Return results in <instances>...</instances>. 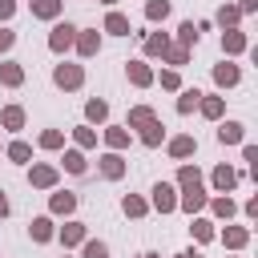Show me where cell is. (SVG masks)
<instances>
[{
  "instance_id": "1",
  "label": "cell",
  "mask_w": 258,
  "mask_h": 258,
  "mask_svg": "<svg viewBox=\"0 0 258 258\" xmlns=\"http://www.w3.org/2000/svg\"><path fill=\"white\" fill-rule=\"evenodd\" d=\"M73 40H77V24H73V20H52V32H48V48L60 56V52H69V48H73Z\"/></svg>"
},
{
  "instance_id": "2",
  "label": "cell",
  "mask_w": 258,
  "mask_h": 258,
  "mask_svg": "<svg viewBox=\"0 0 258 258\" xmlns=\"http://www.w3.org/2000/svg\"><path fill=\"white\" fill-rule=\"evenodd\" d=\"M52 85H56V89H64V93H73V89H81V85H85V69L64 60V64H56V69H52Z\"/></svg>"
},
{
  "instance_id": "3",
  "label": "cell",
  "mask_w": 258,
  "mask_h": 258,
  "mask_svg": "<svg viewBox=\"0 0 258 258\" xmlns=\"http://www.w3.org/2000/svg\"><path fill=\"white\" fill-rule=\"evenodd\" d=\"M149 194H153L149 206H153L157 214H173V210H177V185H173V181H157Z\"/></svg>"
},
{
  "instance_id": "4",
  "label": "cell",
  "mask_w": 258,
  "mask_h": 258,
  "mask_svg": "<svg viewBox=\"0 0 258 258\" xmlns=\"http://www.w3.org/2000/svg\"><path fill=\"white\" fill-rule=\"evenodd\" d=\"M56 181H60V169L48 165V161H36V165L28 169V185H32V189H56Z\"/></svg>"
},
{
  "instance_id": "5",
  "label": "cell",
  "mask_w": 258,
  "mask_h": 258,
  "mask_svg": "<svg viewBox=\"0 0 258 258\" xmlns=\"http://www.w3.org/2000/svg\"><path fill=\"white\" fill-rule=\"evenodd\" d=\"M73 48H77L85 60H93V56L101 52V32H97V28H77V40H73Z\"/></svg>"
},
{
  "instance_id": "6",
  "label": "cell",
  "mask_w": 258,
  "mask_h": 258,
  "mask_svg": "<svg viewBox=\"0 0 258 258\" xmlns=\"http://www.w3.org/2000/svg\"><path fill=\"white\" fill-rule=\"evenodd\" d=\"M97 169H101V177L121 181V177H125V157H121L117 149H109V153H101V157H97Z\"/></svg>"
},
{
  "instance_id": "7",
  "label": "cell",
  "mask_w": 258,
  "mask_h": 258,
  "mask_svg": "<svg viewBox=\"0 0 258 258\" xmlns=\"http://www.w3.org/2000/svg\"><path fill=\"white\" fill-rule=\"evenodd\" d=\"M73 210H77V194H69V189H52L48 194V214L52 218H73Z\"/></svg>"
},
{
  "instance_id": "8",
  "label": "cell",
  "mask_w": 258,
  "mask_h": 258,
  "mask_svg": "<svg viewBox=\"0 0 258 258\" xmlns=\"http://www.w3.org/2000/svg\"><path fill=\"white\" fill-rule=\"evenodd\" d=\"M198 113H202L206 121H222V117H226V97H218V93H202Z\"/></svg>"
},
{
  "instance_id": "9",
  "label": "cell",
  "mask_w": 258,
  "mask_h": 258,
  "mask_svg": "<svg viewBox=\"0 0 258 258\" xmlns=\"http://www.w3.org/2000/svg\"><path fill=\"white\" fill-rule=\"evenodd\" d=\"M165 149H169V157H173V161H185V157H194V153H198V141H194L189 133H177V137H169V141H165Z\"/></svg>"
},
{
  "instance_id": "10",
  "label": "cell",
  "mask_w": 258,
  "mask_h": 258,
  "mask_svg": "<svg viewBox=\"0 0 258 258\" xmlns=\"http://www.w3.org/2000/svg\"><path fill=\"white\" fill-rule=\"evenodd\" d=\"M177 210H185L189 218L202 214V210H206V185H198V189H181V194H177Z\"/></svg>"
},
{
  "instance_id": "11",
  "label": "cell",
  "mask_w": 258,
  "mask_h": 258,
  "mask_svg": "<svg viewBox=\"0 0 258 258\" xmlns=\"http://www.w3.org/2000/svg\"><path fill=\"white\" fill-rule=\"evenodd\" d=\"M28 238H32V242H40V246H44V242H52V238H56L52 214H40V218H32V222H28Z\"/></svg>"
},
{
  "instance_id": "12",
  "label": "cell",
  "mask_w": 258,
  "mask_h": 258,
  "mask_svg": "<svg viewBox=\"0 0 258 258\" xmlns=\"http://www.w3.org/2000/svg\"><path fill=\"white\" fill-rule=\"evenodd\" d=\"M56 238H60V246H64V250H73V246H81V242L89 238V230H85V222H73V218H69V222L56 230Z\"/></svg>"
},
{
  "instance_id": "13",
  "label": "cell",
  "mask_w": 258,
  "mask_h": 258,
  "mask_svg": "<svg viewBox=\"0 0 258 258\" xmlns=\"http://www.w3.org/2000/svg\"><path fill=\"white\" fill-rule=\"evenodd\" d=\"M250 48V36L242 32V28H226L222 32V52L226 56H238V52H246Z\"/></svg>"
},
{
  "instance_id": "14",
  "label": "cell",
  "mask_w": 258,
  "mask_h": 258,
  "mask_svg": "<svg viewBox=\"0 0 258 258\" xmlns=\"http://www.w3.org/2000/svg\"><path fill=\"white\" fill-rule=\"evenodd\" d=\"M242 81V69L234 64V60H222V64H214V85L218 89H234Z\"/></svg>"
},
{
  "instance_id": "15",
  "label": "cell",
  "mask_w": 258,
  "mask_h": 258,
  "mask_svg": "<svg viewBox=\"0 0 258 258\" xmlns=\"http://www.w3.org/2000/svg\"><path fill=\"white\" fill-rule=\"evenodd\" d=\"M125 77H129V85H137V89H149V85H153V69H149L145 60H129V64H125Z\"/></svg>"
},
{
  "instance_id": "16",
  "label": "cell",
  "mask_w": 258,
  "mask_h": 258,
  "mask_svg": "<svg viewBox=\"0 0 258 258\" xmlns=\"http://www.w3.org/2000/svg\"><path fill=\"white\" fill-rule=\"evenodd\" d=\"M210 181H214V189H218V194H230V189L238 185V169L222 161V165H218V169L210 173Z\"/></svg>"
},
{
  "instance_id": "17",
  "label": "cell",
  "mask_w": 258,
  "mask_h": 258,
  "mask_svg": "<svg viewBox=\"0 0 258 258\" xmlns=\"http://www.w3.org/2000/svg\"><path fill=\"white\" fill-rule=\"evenodd\" d=\"M0 85L4 89H20L24 85V64L20 60H0Z\"/></svg>"
},
{
  "instance_id": "18",
  "label": "cell",
  "mask_w": 258,
  "mask_h": 258,
  "mask_svg": "<svg viewBox=\"0 0 258 258\" xmlns=\"http://www.w3.org/2000/svg\"><path fill=\"white\" fill-rule=\"evenodd\" d=\"M242 137H246L242 121H218V141L222 145H242Z\"/></svg>"
},
{
  "instance_id": "19",
  "label": "cell",
  "mask_w": 258,
  "mask_h": 258,
  "mask_svg": "<svg viewBox=\"0 0 258 258\" xmlns=\"http://www.w3.org/2000/svg\"><path fill=\"white\" fill-rule=\"evenodd\" d=\"M173 40H169V32H145V40H141V48H145V56H165V48H169Z\"/></svg>"
},
{
  "instance_id": "20",
  "label": "cell",
  "mask_w": 258,
  "mask_h": 258,
  "mask_svg": "<svg viewBox=\"0 0 258 258\" xmlns=\"http://www.w3.org/2000/svg\"><path fill=\"white\" fill-rule=\"evenodd\" d=\"M24 121H28V117H24V109H20V105H4V109H0V125H4L8 133H20V129H24Z\"/></svg>"
},
{
  "instance_id": "21",
  "label": "cell",
  "mask_w": 258,
  "mask_h": 258,
  "mask_svg": "<svg viewBox=\"0 0 258 258\" xmlns=\"http://www.w3.org/2000/svg\"><path fill=\"white\" fill-rule=\"evenodd\" d=\"M137 137H141V145H145V149H157V145L165 141V125L153 117L149 125H141V133H137Z\"/></svg>"
},
{
  "instance_id": "22",
  "label": "cell",
  "mask_w": 258,
  "mask_h": 258,
  "mask_svg": "<svg viewBox=\"0 0 258 258\" xmlns=\"http://www.w3.org/2000/svg\"><path fill=\"white\" fill-rule=\"evenodd\" d=\"M129 141H133V133H129L125 125H105V145H109V149L121 153V149H129Z\"/></svg>"
},
{
  "instance_id": "23",
  "label": "cell",
  "mask_w": 258,
  "mask_h": 258,
  "mask_svg": "<svg viewBox=\"0 0 258 258\" xmlns=\"http://www.w3.org/2000/svg\"><path fill=\"white\" fill-rule=\"evenodd\" d=\"M60 165H64V173H73V177H81L85 169H89V161H85V149H64V157H60Z\"/></svg>"
},
{
  "instance_id": "24",
  "label": "cell",
  "mask_w": 258,
  "mask_h": 258,
  "mask_svg": "<svg viewBox=\"0 0 258 258\" xmlns=\"http://www.w3.org/2000/svg\"><path fill=\"white\" fill-rule=\"evenodd\" d=\"M206 206H210V214H214V218H226V222H230V218L238 214V206H234V198H230V194H218V198H206Z\"/></svg>"
},
{
  "instance_id": "25",
  "label": "cell",
  "mask_w": 258,
  "mask_h": 258,
  "mask_svg": "<svg viewBox=\"0 0 258 258\" xmlns=\"http://www.w3.org/2000/svg\"><path fill=\"white\" fill-rule=\"evenodd\" d=\"M218 238H222V246H226V250H242V246L250 242V230H246V226H226Z\"/></svg>"
},
{
  "instance_id": "26",
  "label": "cell",
  "mask_w": 258,
  "mask_h": 258,
  "mask_svg": "<svg viewBox=\"0 0 258 258\" xmlns=\"http://www.w3.org/2000/svg\"><path fill=\"white\" fill-rule=\"evenodd\" d=\"M64 0H32V16L36 20H60Z\"/></svg>"
},
{
  "instance_id": "27",
  "label": "cell",
  "mask_w": 258,
  "mask_h": 258,
  "mask_svg": "<svg viewBox=\"0 0 258 258\" xmlns=\"http://www.w3.org/2000/svg\"><path fill=\"white\" fill-rule=\"evenodd\" d=\"M105 32H109V36H129V32H133V28H129V16L117 12V8H109V16H105Z\"/></svg>"
},
{
  "instance_id": "28",
  "label": "cell",
  "mask_w": 258,
  "mask_h": 258,
  "mask_svg": "<svg viewBox=\"0 0 258 258\" xmlns=\"http://www.w3.org/2000/svg\"><path fill=\"white\" fill-rule=\"evenodd\" d=\"M105 121H109V101L93 97V101L85 105V125H105Z\"/></svg>"
},
{
  "instance_id": "29",
  "label": "cell",
  "mask_w": 258,
  "mask_h": 258,
  "mask_svg": "<svg viewBox=\"0 0 258 258\" xmlns=\"http://www.w3.org/2000/svg\"><path fill=\"white\" fill-rule=\"evenodd\" d=\"M121 214H125V218H145V214H149V202H145L141 194H125V198H121Z\"/></svg>"
},
{
  "instance_id": "30",
  "label": "cell",
  "mask_w": 258,
  "mask_h": 258,
  "mask_svg": "<svg viewBox=\"0 0 258 258\" xmlns=\"http://www.w3.org/2000/svg\"><path fill=\"white\" fill-rule=\"evenodd\" d=\"M198 185H202V169L189 165V161H181V169H177V189H198Z\"/></svg>"
},
{
  "instance_id": "31",
  "label": "cell",
  "mask_w": 258,
  "mask_h": 258,
  "mask_svg": "<svg viewBox=\"0 0 258 258\" xmlns=\"http://www.w3.org/2000/svg\"><path fill=\"white\" fill-rule=\"evenodd\" d=\"M189 234H194V242H214V238H218V230H214L210 218H194V222H189Z\"/></svg>"
},
{
  "instance_id": "32",
  "label": "cell",
  "mask_w": 258,
  "mask_h": 258,
  "mask_svg": "<svg viewBox=\"0 0 258 258\" xmlns=\"http://www.w3.org/2000/svg\"><path fill=\"white\" fill-rule=\"evenodd\" d=\"M145 20L165 24V20H169V0H145Z\"/></svg>"
},
{
  "instance_id": "33",
  "label": "cell",
  "mask_w": 258,
  "mask_h": 258,
  "mask_svg": "<svg viewBox=\"0 0 258 258\" xmlns=\"http://www.w3.org/2000/svg\"><path fill=\"white\" fill-rule=\"evenodd\" d=\"M181 97H177V113L181 117H189L194 109H198V101H202V89H177Z\"/></svg>"
},
{
  "instance_id": "34",
  "label": "cell",
  "mask_w": 258,
  "mask_h": 258,
  "mask_svg": "<svg viewBox=\"0 0 258 258\" xmlns=\"http://www.w3.org/2000/svg\"><path fill=\"white\" fill-rule=\"evenodd\" d=\"M214 20H218L222 28H238V20H242V12H238V4H222V8L214 12Z\"/></svg>"
},
{
  "instance_id": "35",
  "label": "cell",
  "mask_w": 258,
  "mask_h": 258,
  "mask_svg": "<svg viewBox=\"0 0 258 258\" xmlns=\"http://www.w3.org/2000/svg\"><path fill=\"white\" fill-rule=\"evenodd\" d=\"M198 36H202V32H198V24H194V20H181V24H177V44H181V48H194V44H198Z\"/></svg>"
},
{
  "instance_id": "36",
  "label": "cell",
  "mask_w": 258,
  "mask_h": 258,
  "mask_svg": "<svg viewBox=\"0 0 258 258\" xmlns=\"http://www.w3.org/2000/svg\"><path fill=\"white\" fill-rule=\"evenodd\" d=\"M153 117H157V113H153L149 105H133V109H129V125H125V129H141V125H149Z\"/></svg>"
},
{
  "instance_id": "37",
  "label": "cell",
  "mask_w": 258,
  "mask_h": 258,
  "mask_svg": "<svg viewBox=\"0 0 258 258\" xmlns=\"http://www.w3.org/2000/svg\"><path fill=\"white\" fill-rule=\"evenodd\" d=\"M4 153H8V161H16V165H28V161H32V145H28V141H12Z\"/></svg>"
},
{
  "instance_id": "38",
  "label": "cell",
  "mask_w": 258,
  "mask_h": 258,
  "mask_svg": "<svg viewBox=\"0 0 258 258\" xmlns=\"http://www.w3.org/2000/svg\"><path fill=\"white\" fill-rule=\"evenodd\" d=\"M81 258H109V242H101V238H85V242H81Z\"/></svg>"
},
{
  "instance_id": "39",
  "label": "cell",
  "mask_w": 258,
  "mask_h": 258,
  "mask_svg": "<svg viewBox=\"0 0 258 258\" xmlns=\"http://www.w3.org/2000/svg\"><path fill=\"white\" fill-rule=\"evenodd\" d=\"M73 141H77V149H93L97 145V129L93 125H77L73 129Z\"/></svg>"
},
{
  "instance_id": "40",
  "label": "cell",
  "mask_w": 258,
  "mask_h": 258,
  "mask_svg": "<svg viewBox=\"0 0 258 258\" xmlns=\"http://www.w3.org/2000/svg\"><path fill=\"white\" fill-rule=\"evenodd\" d=\"M161 60H165V64H173V69H181V64H189V48H181V44H169Z\"/></svg>"
},
{
  "instance_id": "41",
  "label": "cell",
  "mask_w": 258,
  "mask_h": 258,
  "mask_svg": "<svg viewBox=\"0 0 258 258\" xmlns=\"http://www.w3.org/2000/svg\"><path fill=\"white\" fill-rule=\"evenodd\" d=\"M36 145H40V149H64V133H60V129H44Z\"/></svg>"
},
{
  "instance_id": "42",
  "label": "cell",
  "mask_w": 258,
  "mask_h": 258,
  "mask_svg": "<svg viewBox=\"0 0 258 258\" xmlns=\"http://www.w3.org/2000/svg\"><path fill=\"white\" fill-rule=\"evenodd\" d=\"M153 81H161V89H169V93H173V89H181V77H177V69H165V73H161V77H153Z\"/></svg>"
},
{
  "instance_id": "43",
  "label": "cell",
  "mask_w": 258,
  "mask_h": 258,
  "mask_svg": "<svg viewBox=\"0 0 258 258\" xmlns=\"http://www.w3.org/2000/svg\"><path fill=\"white\" fill-rule=\"evenodd\" d=\"M242 161H250V169L258 173V145H242Z\"/></svg>"
},
{
  "instance_id": "44",
  "label": "cell",
  "mask_w": 258,
  "mask_h": 258,
  "mask_svg": "<svg viewBox=\"0 0 258 258\" xmlns=\"http://www.w3.org/2000/svg\"><path fill=\"white\" fill-rule=\"evenodd\" d=\"M16 16V0H0V24H8Z\"/></svg>"
},
{
  "instance_id": "45",
  "label": "cell",
  "mask_w": 258,
  "mask_h": 258,
  "mask_svg": "<svg viewBox=\"0 0 258 258\" xmlns=\"http://www.w3.org/2000/svg\"><path fill=\"white\" fill-rule=\"evenodd\" d=\"M12 44H16V32H12V28H0V56H4Z\"/></svg>"
},
{
  "instance_id": "46",
  "label": "cell",
  "mask_w": 258,
  "mask_h": 258,
  "mask_svg": "<svg viewBox=\"0 0 258 258\" xmlns=\"http://www.w3.org/2000/svg\"><path fill=\"white\" fill-rule=\"evenodd\" d=\"M242 214H246V218H258V198H250V202L242 206Z\"/></svg>"
},
{
  "instance_id": "47",
  "label": "cell",
  "mask_w": 258,
  "mask_h": 258,
  "mask_svg": "<svg viewBox=\"0 0 258 258\" xmlns=\"http://www.w3.org/2000/svg\"><path fill=\"white\" fill-rule=\"evenodd\" d=\"M238 12L246 16V12H258V0H238Z\"/></svg>"
},
{
  "instance_id": "48",
  "label": "cell",
  "mask_w": 258,
  "mask_h": 258,
  "mask_svg": "<svg viewBox=\"0 0 258 258\" xmlns=\"http://www.w3.org/2000/svg\"><path fill=\"white\" fill-rule=\"evenodd\" d=\"M8 210H12V206H8V198H4V189H0V222L8 218Z\"/></svg>"
},
{
  "instance_id": "49",
  "label": "cell",
  "mask_w": 258,
  "mask_h": 258,
  "mask_svg": "<svg viewBox=\"0 0 258 258\" xmlns=\"http://www.w3.org/2000/svg\"><path fill=\"white\" fill-rule=\"evenodd\" d=\"M173 258H202V250H181V254H173Z\"/></svg>"
},
{
  "instance_id": "50",
  "label": "cell",
  "mask_w": 258,
  "mask_h": 258,
  "mask_svg": "<svg viewBox=\"0 0 258 258\" xmlns=\"http://www.w3.org/2000/svg\"><path fill=\"white\" fill-rule=\"evenodd\" d=\"M101 4H105V8H113V4H117V0H101Z\"/></svg>"
},
{
  "instance_id": "51",
  "label": "cell",
  "mask_w": 258,
  "mask_h": 258,
  "mask_svg": "<svg viewBox=\"0 0 258 258\" xmlns=\"http://www.w3.org/2000/svg\"><path fill=\"white\" fill-rule=\"evenodd\" d=\"M145 258H157V254H145Z\"/></svg>"
},
{
  "instance_id": "52",
  "label": "cell",
  "mask_w": 258,
  "mask_h": 258,
  "mask_svg": "<svg viewBox=\"0 0 258 258\" xmlns=\"http://www.w3.org/2000/svg\"><path fill=\"white\" fill-rule=\"evenodd\" d=\"M28 4H32V0H28Z\"/></svg>"
},
{
  "instance_id": "53",
  "label": "cell",
  "mask_w": 258,
  "mask_h": 258,
  "mask_svg": "<svg viewBox=\"0 0 258 258\" xmlns=\"http://www.w3.org/2000/svg\"><path fill=\"white\" fill-rule=\"evenodd\" d=\"M64 258H69V254H64Z\"/></svg>"
},
{
  "instance_id": "54",
  "label": "cell",
  "mask_w": 258,
  "mask_h": 258,
  "mask_svg": "<svg viewBox=\"0 0 258 258\" xmlns=\"http://www.w3.org/2000/svg\"><path fill=\"white\" fill-rule=\"evenodd\" d=\"M141 258H145V254H141Z\"/></svg>"
}]
</instances>
